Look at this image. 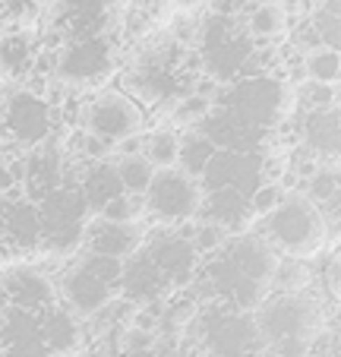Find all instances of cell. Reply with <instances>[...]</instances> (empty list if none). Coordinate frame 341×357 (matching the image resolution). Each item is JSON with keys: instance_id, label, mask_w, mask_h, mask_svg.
Returning a JSON list of instances; mask_svg holds the SVG:
<instances>
[{"instance_id": "obj_1", "label": "cell", "mask_w": 341, "mask_h": 357, "mask_svg": "<svg viewBox=\"0 0 341 357\" xmlns=\"http://www.w3.org/2000/svg\"><path fill=\"white\" fill-rule=\"evenodd\" d=\"M256 335L275 357H303L326 332V307L307 291H268L256 307Z\"/></svg>"}, {"instance_id": "obj_2", "label": "cell", "mask_w": 341, "mask_h": 357, "mask_svg": "<svg viewBox=\"0 0 341 357\" xmlns=\"http://www.w3.org/2000/svg\"><path fill=\"white\" fill-rule=\"evenodd\" d=\"M259 234L278 250L281 257L313 259L328 247V231L322 209L307 193H281V199L262 215Z\"/></svg>"}, {"instance_id": "obj_3", "label": "cell", "mask_w": 341, "mask_h": 357, "mask_svg": "<svg viewBox=\"0 0 341 357\" xmlns=\"http://www.w3.org/2000/svg\"><path fill=\"white\" fill-rule=\"evenodd\" d=\"M121 259L98 257L92 250H79V257H73L57 278V294L63 297V307L76 313L79 319L95 317L114 301L117 284H121Z\"/></svg>"}, {"instance_id": "obj_4", "label": "cell", "mask_w": 341, "mask_h": 357, "mask_svg": "<svg viewBox=\"0 0 341 357\" xmlns=\"http://www.w3.org/2000/svg\"><path fill=\"white\" fill-rule=\"evenodd\" d=\"M206 206V190L196 174L183 168H161L155 171L149 190L142 193V209L152 215L158 225L174 228V225L193 222Z\"/></svg>"}, {"instance_id": "obj_5", "label": "cell", "mask_w": 341, "mask_h": 357, "mask_svg": "<svg viewBox=\"0 0 341 357\" xmlns=\"http://www.w3.org/2000/svg\"><path fill=\"white\" fill-rule=\"evenodd\" d=\"M142 127H146L142 108L136 105L133 95L121 92V89H101L82 105V130L111 146H121V142L146 133Z\"/></svg>"}, {"instance_id": "obj_6", "label": "cell", "mask_w": 341, "mask_h": 357, "mask_svg": "<svg viewBox=\"0 0 341 357\" xmlns=\"http://www.w3.org/2000/svg\"><path fill=\"white\" fill-rule=\"evenodd\" d=\"M57 297L54 282L38 266H7L0 272V301L22 313L47 310Z\"/></svg>"}, {"instance_id": "obj_7", "label": "cell", "mask_w": 341, "mask_h": 357, "mask_svg": "<svg viewBox=\"0 0 341 357\" xmlns=\"http://www.w3.org/2000/svg\"><path fill=\"white\" fill-rule=\"evenodd\" d=\"M82 250H92L98 257H111V259H130L133 253H139L146 243V231L139 222H107L101 215L86 218L82 225V237H79Z\"/></svg>"}, {"instance_id": "obj_8", "label": "cell", "mask_w": 341, "mask_h": 357, "mask_svg": "<svg viewBox=\"0 0 341 357\" xmlns=\"http://www.w3.org/2000/svg\"><path fill=\"white\" fill-rule=\"evenodd\" d=\"M146 257L152 259V266L167 278V284H183L196 269H199V253H196L193 241L183 234H158L146 243Z\"/></svg>"}, {"instance_id": "obj_9", "label": "cell", "mask_w": 341, "mask_h": 357, "mask_svg": "<svg viewBox=\"0 0 341 357\" xmlns=\"http://www.w3.org/2000/svg\"><path fill=\"white\" fill-rule=\"evenodd\" d=\"M3 130L16 142H26V146L41 142L51 130V105L41 95L16 92L3 108Z\"/></svg>"}, {"instance_id": "obj_10", "label": "cell", "mask_w": 341, "mask_h": 357, "mask_svg": "<svg viewBox=\"0 0 341 357\" xmlns=\"http://www.w3.org/2000/svg\"><path fill=\"white\" fill-rule=\"evenodd\" d=\"M307 146L313 149L322 162H338V105H328L322 111H313V117L307 121Z\"/></svg>"}, {"instance_id": "obj_11", "label": "cell", "mask_w": 341, "mask_h": 357, "mask_svg": "<svg viewBox=\"0 0 341 357\" xmlns=\"http://www.w3.org/2000/svg\"><path fill=\"white\" fill-rule=\"evenodd\" d=\"M41 317V338L47 342V348L54 351H70L79 344V317L70 313L67 307L51 303L47 310L38 313Z\"/></svg>"}, {"instance_id": "obj_12", "label": "cell", "mask_w": 341, "mask_h": 357, "mask_svg": "<svg viewBox=\"0 0 341 357\" xmlns=\"http://www.w3.org/2000/svg\"><path fill=\"white\" fill-rule=\"evenodd\" d=\"M247 32L256 41H281L291 32V16L285 10L281 0H266V3H256L247 16Z\"/></svg>"}, {"instance_id": "obj_13", "label": "cell", "mask_w": 341, "mask_h": 357, "mask_svg": "<svg viewBox=\"0 0 341 357\" xmlns=\"http://www.w3.org/2000/svg\"><path fill=\"white\" fill-rule=\"evenodd\" d=\"M114 174H117V183H121L123 193L142 196L149 190L155 177V168L149 165V158L142 155L139 149H123V152H114Z\"/></svg>"}, {"instance_id": "obj_14", "label": "cell", "mask_w": 341, "mask_h": 357, "mask_svg": "<svg viewBox=\"0 0 341 357\" xmlns=\"http://www.w3.org/2000/svg\"><path fill=\"white\" fill-rule=\"evenodd\" d=\"M139 152L149 158L155 171L161 168H174L177 158H181V130H152V133L139 136Z\"/></svg>"}, {"instance_id": "obj_15", "label": "cell", "mask_w": 341, "mask_h": 357, "mask_svg": "<svg viewBox=\"0 0 341 357\" xmlns=\"http://www.w3.org/2000/svg\"><path fill=\"white\" fill-rule=\"evenodd\" d=\"M301 67L303 76L310 82H322V86H338V76H341V54L338 47H328V45H313L303 51L301 57Z\"/></svg>"}, {"instance_id": "obj_16", "label": "cell", "mask_w": 341, "mask_h": 357, "mask_svg": "<svg viewBox=\"0 0 341 357\" xmlns=\"http://www.w3.org/2000/svg\"><path fill=\"white\" fill-rule=\"evenodd\" d=\"M310 259H297V257H281L275 266L272 275V288L268 291H307L313 282V272L307 269Z\"/></svg>"}, {"instance_id": "obj_17", "label": "cell", "mask_w": 341, "mask_h": 357, "mask_svg": "<svg viewBox=\"0 0 341 357\" xmlns=\"http://www.w3.org/2000/svg\"><path fill=\"white\" fill-rule=\"evenodd\" d=\"M215 146L206 133H193V136H181V158H177V168L190 171V174L199 177L206 171V165L212 162Z\"/></svg>"}, {"instance_id": "obj_18", "label": "cell", "mask_w": 341, "mask_h": 357, "mask_svg": "<svg viewBox=\"0 0 341 357\" xmlns=\"http://www.w3.org/2000/svg\"><path fill=\"white\" fill-rule=\"evenodd\" d=\"M95 215L107 218V222H142V215H146V209H142V196H133V193H117L111 196L107 202H101L98 209H95Z\"/></svg>"}, {"instance_id": "obj_19", "label": "cell", "mask_w": 341, "mask_h": 357, "mask_svg": "<svg viewBox=\"0 0 341 357\" xmlns=\"http://www.w3.org/2000/svg\"><path fill=\"white\" fill-rule=\"evenodd\" d=\"M307 196L316 202V206H322L326 199L338 196V162H322L319 168L310 174V190H307Z\"/></svg>"}, {"instance_id": "obj_20", "label": "cell", "mask_w": 341, "mask_h": 357, "mask_svg": "<svg viewBox=\"0 0 341 357\" xmlns=\"http://www.w3.org/2000/svg\"><path fill=\"white\" fill-rule=\"evenodd\" d=\"M278 199H281V190L275 187V183H266L262 190H256V193H253V199H250V212L262 218V215H266V212L272 209V206H275Z\"/></svg>"}, {"instance_id": "obj_21", "label": "cell", "mask_w": 341, "mask_h": 357, "mask_svg": "<svg viewBox=\"0 0 341 357\" xmlns=\"http://www.w3.org/2000/svg\"><path fill=\"white\" fill-rule=\"evenodd\" d=\"M16 181H20V177H16L13 165H10L7 158H0V196H7L10 190L16 187Z\"/></svg>"}, {"instance_id": "obj_22", "label": "cell", "mask_w": 341, "mask_h": 357, "mask_svg": "<svg viewBox=\"0 0 341 357\" xmlns=\"http://www.w3.org/2000/svg\"><path fill=\"white\" fill-rule=\"evenodd\" d=\"M10 259H13V257H10V247L3 243V237H0V272L10 266Z\"/></svg>"}]
</instances>
